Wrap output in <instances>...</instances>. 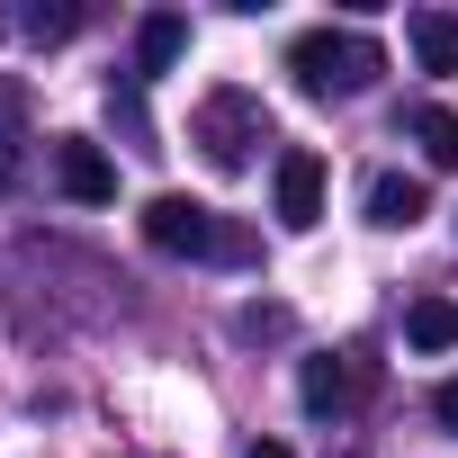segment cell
I'll return each instance as SVG.
<instances>
[{
    "label": "cell",
    "mask_w": 458,
    "mask_h": 458,
    "mask_svg": "<svg viewBox=\"0 0 458 458\" xmlns=\"http://www.w3.org/2000/svg\"><path fill=\"white\" fill-rule=\"evenodd\" d=\"M144 243L153 252H171V261H252L261 252V234L252 225H225L207 198H189V189H162V198H144Z\"/></svg>",
    "instance_id": "1"
},
{
    "label": "cell",
    "mask_w": 458,
    "mask_h": 458,
    "mask_svg": "<svg viewBox=\"0 0 458 458\" xmlns=\"http://www.w3.org/2000/svg\"><path fill=\"white\" fill-rule=\"evenodd\" d=\"M288 72H297L306 99H360V90L386 72V46L360 37V28H306V37L288 46Z\"/></svg>",
    "instance_id": "2"
},
{
    "label": "cell",
    "mask_w": 458,
    "mask_h": 458,
    "mask_svg": "<svg viewBox=\"0 0 458 458\" xmlns=\"http://www.w3.org/2000/svg\"><path fill=\"white\" fill-rule=\"evenodd\" d=\"M189 144H198L216 171H243L252 144H270V108H261V90H207L198 117H189Z\"/></svg>",
    "instance_id": "3"
},
{
    "label": "cell",
    "mask_w": 458,
    "mask_h": 458,
    "mask_svg": "<svg viewBox=\"0 0 458 458\" xmlns=\"http://www.w3.org/2000/svg\"><path fill=\"white\" fill-rule=\"evenodd\" d=\"M297 395H306L315 422H333V413H351V404L369 395V360H351V351H315V360L297 369Z\"/></svg>",
    "instance_id": "4"
},
{
    "label": "cell",
    "mask_w": 458,
    "mask_h": 458,
    "mask_svg": "<svg viewBox=\"0 0 458 458\" xmlns=\"http://www.w3.org/2000/svg\"><path fill=\"white\" fill-rule=\"evenodd\" d=\"M270 198H279V225L288 234H315L324 225V153H279V180H270Z\"/></svg>",
    "instance_id": "5"
},
{
    "label": "cell",
    "mask_w": 458,
    "mask_h": 458,
    "mask_svg": "<svg viewBox=\"0 0 458 458\" xmlns=\"http://www.w3.org/2000/svg\"><path fill=\"white\" fill-rule=\"evenodd\" d=\"M55 189L72 207H108L117 198V162L90 144V135H55Z\"/></svg>",
    "instance_id": "6"
},
{
    "label": "cell",
    "mask_w": 458,
    "mask_h": 458,
    "mask_svg": "<svg viewBox=\"0 0 458 458\" xmlns=\"http://www.w3.org/2000/svg\"><path fill=\"white\" fill-rule=\"evenodd\" d=\"M431 216V189L422 180H404V171H377L369 180V225L377 234H404V225H422Z\"/></svg>",
    "instance_id": "7"
},
{
    "label": "cell",
    "mask_w": 458,
    "mask_h": 458,
    "mask_svg": "<svg viewBox=\"0 0 458 458\" xmlns=\"http://www.w3.org/2000/svg\"><path fill=\"white\" fill-rule=\"evenodd\" d=\"M404 46L422 72H458V10H413L404 19Z\"/></svg>",
    "instance_id": "8"
},
{
    "label": "cell",
    "mask_w": 458,
    "mask_h": 458,
    "mask_svg": "<svg viewBox=\"0 0 458 458\" xmlns=\"http://www.w3.org/2000/svg\"><path fill=\"white\" fill-rule=\"evenodd\" d=\"M180 55H189V19H180V10H153V19L135 28V72L153 81V72H171Z\"/></svg>",
    "instance_id": "9"
},
{
    "label": "cell",
    "mask_w": 458,
    "mask_h": 458,
    "mask_svg": "<svg viewBox=\"0 0 458 458\" xmlns=\"http://www.w3.org/2000/svg\"><path fill=\"white\" fill-rule=\"evenodd\" d=\"M404 342L431 351V360L458 351V297H413V306H404Z\"/></svg>",
    "instance_id": "10"
},
{
    "label": "cell",
    "mask_w": 458,
    "mask_h": 458,
    "mask_svg": "<svg viewBox=\"0 0 458 458\" xmlns=\"http://www.w3.org/2000/svg\"><path fill=\"white\" fill-rule=\"evenodd\" d=\"M413 144H422V162L431 171H458V117L431 99V108H413Z\"/></svg>",
    "instance_id": "11"
},
{
    "label": "cell",
    "mask_w": 458,
    "mask_h": 458,
    "mask_svg": "<svg viewBox=\"0 0 458 458\" xmlns=\"http://www.w3.org/2000/svg\"><path fill=\"white\" fill-rule=\"evenodd\" d=\"M431 422H440V431H449V440H458V369H449V377H440V386H431Z\"/></svg>",
    "instance_id": "12"
},
{
    "label": "cell",
    "mask_w": 458,
    "mask_h": 458,
    "mask_svg": "<svg viewBox=\"0 0 458 458\" xmlns=\"http://www.w3.org/2000/svg\"><path fill=\"white\" fill-rule=\"evenodd\" d=\"M81 10H28V37H72Z\"/></svg>",
    "instance_id": "13"
},
{
    "label": "cell",
    "mask_w": 458,
    "mask_h": 458,
    "mask_svg": "<svg viewBox=\"0 0 458 458\" xmlns=\"http://www.w3.org/2000/svg\"><path fill=\"white\" fill-rule=\"evenodd\" d=\"M243 333L261 342V333H288V306H243Z\"/></svg>",
    "instance_id": "14"
},
{
    "label": "cell",
    "mask_w": 458,
    "mask_h": 458,
    "mask_svg": "<svg viewBox=\"0 0 458 458\" xmlns=\"http://www.w3.org/2000/svg\"><path fill=\"white\" fill-rule=\"evenodd\" d=\"M243 458H288V449H279V440H252V449H243Z\"/></svg>",
    "instance_id": "15"
}]
</instances>
